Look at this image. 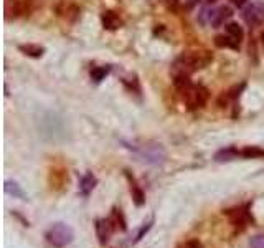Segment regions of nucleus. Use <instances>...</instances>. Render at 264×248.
Returning a JSON list of instances; mask_svg holds the SVG:
<instances>
[{"label":"nucleus","mask_w":264,"mask_h":248,"mask_svg":"<svg viewBox=\"0 0 264 248\" xmlns=\"http://www.w3.org/2000/svg\"><path fill=\"white\" fill-rule=\"evenodd\" d=\"M213 60V55L208 52H187L182 53L172 65V73L175 75H192L194 71L205 68Z\"/></svg>","instance_id":"f257e3e1"},{"label":"nucleus","mask_w":264,"mask_h":248,"mask_svg":"<svg viewBox=\"0 0 264 248\" xmlns=\"http://www.w3.org/2000/svg\"><path fill=\"white\" fill-rule=\"evenodd\" d=\"M45 237H47V242L53 248H65L73 242L74 232L70 225L63 224V222H58V224L50 227Z\"/></svg>","instance_id":"f03ea898"},{"label":"nucleus","mask_w":264,"mask_h":248,"mask_svg":"<svg viewBox=\"0 0 264 248\" xmlns=\"http://www.w3.org/2000/svg\"><path fill=\"white\" fill-rule=\"evenodd\" d=\"M243 19L249 27H259L264 23V3L261 0H254L243 10Z\"/></svg>","instance_id":"7ed1b4c3"},{"label":"nucleus","mask_w":264,"mask_h":248,"mask_svg":"<svg viewBox=\"0 0 264 248\" xmlns=\"http://www.w3.org/2000/svg\"><path fill=\"white\" fill-rule=\"evenodd\" d=\"M183 98H185L190 109H200L203 108L208 101V90L202 85H194L183 95Z\"/></svg>","instance_id":"20e7f679"},{"label":"nucleus","mask_w":264,"mask_h":248,"mask_svg":"<svg viewBox=\"0 0 264 248\" xmlns=\"http://www.w3.org/2000/svg\"><path fill=\"white\" fill-rule=\"evenodd\" d=\"M137 153L142 157V161L149 164H162L165 161V151L160 144H145L141 146V149H137Z\"/></svg>","instance_id":"39448f33"},{"label":"nucleus","mask_w":264,"mask_h":248,"mask_svg":"<svg viewBox=\"0 0 264 248\" xmlns=\"http://www.w3.org/2000/svg\"><path fill=\"white\" fill-rule=\"evenodd\" d=\"M233 17V10L229 7H220V8H216V10H213L208 14V20H210V23H211V27H221L223 23L228 22L229 19Z\"/></svg>","instance_id":"423d86ee"},{"label":"nucleus","mask_w":264,"mask_h":248,"mask_svg":"<svg viewBox=\"0 0 264 248\" xmlns=\"http://www.w3.org/2000/svg\"><path fill=\"white\" fill-rule=\"evenodd\" d=\"M114 222L112 218H107V220H98L96 222V233H98V238H99V243L101 245H106L111 238L112 232H114Z\"/></svg>","instance_id":"0eeeda50"},{"label":"nucleus","mask_w":264,"mask_h":248,"mask_svg":"<svg viewBox=\"0 0 264 248\" xmlns=\"http://www.w3.org/2000/svg\"><path fill=\"white\" fill-rule=\"evenodd\" d=\"M96 184H98L96 175L93 174V172H86V174L81 177V180H79V194H81L83 197H88L91 192L94 191Z\"/></svg>","instance_id":"6e6552de"},{"label":"nucleus","mask_w":264,"mask_h":248,"mask_svg":"<svg viewBox=\"0 0 264 248\" xmlns=\"http://www.w3.org/2000/svg\"><path fill=\"white\" fill-rule=\"evenodd\" d=\"M101 22H103V27L106 28V30H111V32H114V30H117V28L123 27V20H121L112 10L103 12Z\"/></svg>","instance_id":"1a4fd4ad"},{"label":"nucleus","mask_w":264,"mask_h":248,"mask_svg":"<svg viewBox=\"0 0 264 248\" xmlns=\"http://www.w3.org/2000/svg\"><path fill=\"white\" fill-rule=\"evenodd\" d=\"M225 33L236 45H240L241 41H243V38H245V32H243V28L238 23H234V22H229V23L225 25Z\"/></svg>","instance_id":"9d476101"},{"label":"nucleus","mask_w":264,"mask_h":248,"mask_svg":"<svg viewBox=\"0 0 264 248\" xmlns=\"http://www.w3.org/2000/svg\"><path fill=\"white\" fill-rule=\"evenodd\" d=\"M125 175H127L129 182H131V194H132V199H134V204L137 205V207H141V205L145 204V195L144 192H142V189L137 186L136 179L131 177V174H129L127 171H125Z\"/></svg>","instance_id":"9b49d317"},{"label":"nucleus","mask_w":264,"mask_h":248,"mask_svg":"<svg viewBox=\"0 0 264 248\" xmlns=\"http://www.w3.org/2000/svg\"><path fill=\"white\" fill-rule=\"evenodd\" d=\"M23 14V5L20 0H5V19H17Z\"/></svg>","instance_id":"f8f14e48"},{"label":"nucleus","mask_w":264,"mask_h":248,"mask_svg":"<svg viewBox=\"0 0 264 248\" xmlns=\"http://www.w3.org/2000/svg\"><path fill=\"white\" fill-rule=\"evenodd\" d=\"M241 155V151L234 149V148H226V149H221L218 151L215 154V161L216 162H229V161H234Z\"/></svg>","instance_id":"ddd939ff"},{"label":"nucleus","mask_w":264,"mask_h":248,"mask_svg":"<svg viewBox=\"0 0 264 248\" xmlns=\"http://www.w3.org/2000/svg\"><path fill=\"white\" fill-rule=\"evenodd\" d=\"M174 85L177 88V91H180L182 95H185L187 91L194 86V83H192V79H190V75H175Z\"/></svg>","instance_id":"4468645a"},{"label":"nucleus","mask_w":264,"mask_h":248,"mask_svg":"<svg viewBox=\"0 0 264 248\" xmlns=\"http://www.w3.org/2000/svg\"><path fill=\"white\" fill-rule=\"evenodd\" d=\"M3 189L8 195H14L17 199H22V200H27V194L23 192V189L15 182V180H5L3 184Z\"/></svg>","instance_id":"2eb2a0df"},{"label":"nucleus","mask_w":264,"mask_h":248,"mask_svg":"<svg viewBox=\"0 0 264 248\" xmlns=\"http://www.w3.org/2000/svg\"><path fill=\"white\" fill-rule=\"evenodd\" d=\"M18 50L23 55L30 58H41L45 53V48L40 47V45H33V43H27V45H18Z\"/></svg>","instance_id":"dca6fc26"},{"label":"nucleus","mask_w":264,"mask_h":248,"mask_svg":"<svg viewBox=\"0 0 264 248\" xmlns=\"http://www.w3.org/2000/svg\"><path fill=\"white\" fill-rule=\"evenodd\" d=\"M215 43H216V47H220V48H233V50L240 48V45L234 43V41L229 38L226 33H225V35H218L215 38Z\"/></svg>","instance_id":"f3484780"},{"label":"nucleus","mask_w":264,"mask_h":248,"mask_svg":"<svg viewBox=\"0 0 264 248\" xmlns=\"http://www.w3.org/2000/svg\"><path fill=\"white\" fill-rule=\"evenodd\" d=\"M241 155L246 159H259V157H264V149H259V148H254V146H248L241 151Z\"/></svg>","instance_id":"a211bd4d"},{"label":"nucleus","mask_w":264,"mask_h":248,"mask_svg":"<svg viewBox=\"0 0 264 248\" xmlns=\"http://www.w3.org/2000/svg\"><path fill=\"white\" fill-rule=\"evenodd\" d=\"M109 66H96V68L91 70V78H93V81L96 83H99V81H103L104 78L109 75Z\"/></svg>","instance_id":"6ab92c4d"},{"label":"nucleus","mask_w":264,"mask_h":248,"mask_svg":"<svg viewBox=\"0 0 264 248\" xmlns=\"http://www.w3.org/2000/svg\"><path fill=\"white\" fill-rule=\"evenodd\" d=\"M112 222H114L116 227L121 225V230H125V220L123 217V213H121V210L114 209V215H112Z\"/></svg>","instance_id":"aec40b11"},{"label":"nucleus","mask_w":264,"mask_h":248,"mask_svg":"<svg viewBox=\"0 0 264 248\" xmlns=\"http://www.w3.org/2000/svg\"><path fill=\"white\" fill-rule=\"evenodd\" d=\"M152 224H154V220H150V222H147V224H145L144 227H142V229L139 230V233L136 235V238H134V240H132V243L141 242V240H142V237H144V235L147 233L150 229H152Z\"/></svg>","instance_id":"412c9836"},{"label":"nucleus","mask_w":264,"mask_h":248,"mask_svg":"<svg viewBox=\"0 0 264 248\" xmlns=\"http://www.w3.org/2000/svg\"><path fill=\"white\" fill-rule=\"evenodd\" d=\"M249 248H264V235H256L251 238Z\"/></svg>","instance_id":"4be33fe9"},{"label":"nucleus","mask_w":264,"mask_h":248,"mask_svg":"<svg viewBox=\"0 0 264 248\" xmlns=\"http://www.w3.org/2000/svg\"><path fill=\"white\" fill-rule=\"evenodd\" d=\"M178 248H203V245L200 243V240H196V238H192V240L182 243V245H180Z\"/></svg>","instance_id":"5701e85b"},{"label":"nucleus","mask_w":264,"mask_h":248,"mask_svg":"<svg viewBox=\"0 0 264 248\" xmlns=\"http://www.w3.org/2000/svg\"><path fill=\"white\" fill-rule=\"evenodd\" d=\"M229 2H231L233 5H236V7H245L248 0H229Z\"/></svg>","instance_id":"b1692460"},{"label":"nucleus","mask_w":264,"mask_h":248,"mask_svg":"<svg viewBox=\"0 0 264 248\" xmlns=\"http://www.w3.org/2000/svg\"><path fill=\"white\" fill-rule=\"evenodd\" d=\"M198 2H200V0H187V7L188 8H194Z\"/></svg>","instance_id":"393cba45"},{"label":"nucleus","mask_w":264,"mask_h":248,"mask_svg":"<svg viewBox=\"0 0 264 248\" xmlns=\"http://www.w3.org/2000/svg\"><path fill=\"white\" fill-rule=\"evenodd\" d=\"M207 2H208V3H215L216 0H207Z\"/></svg>","instance_id":"a878e982"},{"label":"nucleus","mask_w":264,"mask_h":248,"mask_svg":"<svg viewBox=\"0 0 264 248\" xmlns=\"http://www.w3.org/2000/svg\"><path fill=\"white\" fill-rule=\"evenodd\" d=\"M261 40H263V45H264V32H263V35H261Z\"/></svg>","instance_id":"bb28decb"}]
</instances>
